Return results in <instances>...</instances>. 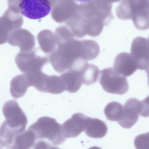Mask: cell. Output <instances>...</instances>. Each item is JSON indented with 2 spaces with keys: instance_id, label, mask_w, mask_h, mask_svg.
I'll return each mask as SVG.
<instances>
[{
  "instance_id": "6da1fadb",
  "label": "cell",
  "mask_w": 149,
  "mask_h": 149,
  "mask_svg": "<svg viewBox=\"0 0 149 149\" xmlns=\"http://www.w3.org/2000/svg\"><path fill=\"white\" fill-rule=\"evenodd\" d=\"M33 132L36 138L34 149H55L66 138L61 125L54 119L48 116L39 118L29 128Z\"/></svg>"
},
{
  "instance_id": "7a4b0ae2",
  "label": "cell",
  "mask_w": 149,
  "mask_h": 149,
  "mask_svg": "<svg viewBox=\"0 0 149 149\" xmlns=\"http://www.w3.org/2000/svg\"><path fill=\"white\" fill-rule=\"evenodd\" d=\"M57 45L49 60L54 70L61 73L70 69L74 61L81 58V41L73 38Z\"/></svg>"
},
{
  "instance_id": "3957f363",
  "label": "cell",
  "mask_w": 149,
  "mask_h": 149,
  "mask_svg": "<svg viewBox=\"0 0 149 149\" xmlns=\"http://www.w3.org/2000/svg\"><path fill=\"white\" fill-rule=\"evenodd\" d=\"M116 13L122 20L132 19L136 28L144 30L149 28V0H122Z\"/></svg>"
},
{
  "instance_id": "277c9868",
  "label": "cell",
  "mask_w": 149,
  "mask_h": 149,
  "mask_svg": "<svg viewBox=\"0 0 149 149\" xmlns=\"http://www.w3.org/2000/svg\"><path fill=\"white\" fill-rule=\"evenodd\" d=\"M99 78L100 84L107 93L122 95L128 90L129 86L126 77L118 73L113 68L101 70Z\"/></svg>"
},
{
  "instance_id": "5b68a950",
  "label": "cell",
  "mask_w": 149,
  "mask_h": 149,
  "mask_svg": "<svg viewBox=\"0 0 149 149\" xmlns=\"http://www.w3.org/2000/svg\"><path fill=\"white\" fill-rule=\"evenodd\" d=\"M146 99L141 101L135 98L128 99L123 106V117L118 122V124L124 128L129 129L137 122L139 115L144 117H148V105Z\"/></svg>"
},
{
  "instance_id": "8992f818",
  "label": "cell",
  "mask_w": 149,
  "mask_h": 149,
  "mask_svg": "<svg viewBox=\"0 0 149 149\" xmlns=\"http://www.w3.org/2000/svg\"><path fill=\"white\" fill-rule=\"evenodd\" d=\"M34 49L29 52H20L15 58V63L20 71L24 73H36L42 71L43 66L49 62L47 56L36 54Z\"/></svg>"
},
{
  "instance_id": "52a82bcc",
  "label": "cell",
  "mask_w": 149,
  "mask_h": 149,
  "mask_svg": "<svg viewBox=\"0 0 149 149\" xmlns=\"http://www.w3.org/2000/svg\"><path fill=\"white\" fill-rule=\"evenodd\" d=\"M2 112L6 118L5 121L9 126L20 133L24 131L27 118L17 101L11 100L6 102L3 107Z\"/></svg>"
},
{
  "instance_id": "ba28073f",
  "label": "cell",
  "mask_w": 149,
  "mask_h": 149,
  "mask_svg": "<svg viewBox=\"0 0 149 149\" xmlns=\"http://www.w3.org/2000/svg\"><path fill=\"white\" fill-rule=\"evenodd\" d=\"M19 8L23 16L33 19L44 17L52 10L49 0H22Z\"/></svg>"
},
{
  "instance_id": "9c48e42d",
  "label": "cell",
  "mask_w": 149,
  "mask_h": 149,
  "mask_svg": "<svg viewBox=\"0 0 149 149\" xmlns=\"http://www.w3.org/2000/svg\"><path fill=\"white\" fill-rule=\"evenodd\" d=\"M23 24L20 13L8 8L0 17V45L7 42L10 34L20 28Z\"/></svg>"
},
{
  "instance_id": "30bf717a",
  "label": "cell",
  "mask_w": 149,
  "mask_h": 149,
  "mask_svg": "<svg viewBox=\"0 0 149 149\" xmlns=\"http://www.w3.org/2000/svg\"><path fill=\"white\" fill-rule=\"evenodd\" d=\"M148 39L138 37L133 40L131 45V54L135 61L138 69L145 70L148 73L149 64Z\"/></svg>"
},
{
  "instance_id": "8fae6325",
  "label": "cell",
  "mask_w": 149,
  "mask_h": 149,
  "mask_svg": "<svg viewBox=\"0 0 149 149\" xmlns=\"http://www.w3.org/2000/svg\"><path fill=\"white\" fill-rule=\"evenodd\" d=\"M91 118L81 113H76L61 125L64 136L68 138L77 136L86 128Z\"/></svg>"
},
{
  "instance_id": "7c38bea8",
  "label": "cell",
  "mask_w": 149,
  "mask_h": 149,
  "mask_svg": "<svg viewBox=\"0 0 149 149\" xmlns=\"http://www.w3.org/2000/svg\"><path fill=\"white\" fill-rule=\"evenodd\" d=\"M8 41L13 46L19 47L21 52H30L35 45L34 36L23 29L19 28L13 31L9 36Z\"/></svg>"
},
{
  "instance_id": "4fadbf2b",
  "label": "cell",
  "mask_w": 149,
  "mask_h": 149,
  "mask_svg": "<svg viewBox=\"0 0 149 149\" xmlns=\"http://www.w3.org/2000/svg\"><path fill=\"white\" fill-rule=\"evenodd\" d=\"M113 69L118 73L127 77L138 69L136 62L130 53L123 52L115 58Z\"/></svg>"
},
{
  "instance_id": "5bb4252c",
  "label": "cell",
  "mask_w": 149,
  "mask_h": 149,
  "mask_svg": "<svg viewBox=\"0 0 149 149\" xmlns=\"http://www.w3.org/2000/svg\"><path fill=\"white\" fill-rule=\"evenodd\" d=\"M39 91L53 94H59L65 90L64 82L60 76L45 74L37 89Z\"/></svg>"
},
{
  "instance_id": "9a60e30c",
  "label": "cell",
  "mask_w": 149,
  "mask_h": 149,
  "mask_svg": "<svg viewBox=\"0 0 149 149\" xmlns=\"http://www.w3.org/2000/svg\"><path fill=\"white\" fill-rule=\"evenodd\" d=\"M76 70L81 74L82 84L90 85L97 82L99 74V69L95 65L88 63L87 61L83 62Z\"/></svg>"
},
{
  "instance_id": "2e32d148",
  "label": "cell",
  "mask_w": 149,
  "mask_h": 149,
  "mask_svg": "<svg viewBox=\"0 0 149 149\" xmlns=\"http://www.w3.org/2000/svg\"><path fill=\"white\" fill-rule=\"evenodd\" d=\"M60 77L65 85V90L70 93L77 92L82 84L80 73L78 70H68L64 72Z\"/></svg>"
},
{
  "instance_id": "e0dca14e",
  "label": "cell",
  "mask_w": 149,
  "mask_h": 149,
  "mask_svg": "<svg viewBox=\"0 0 149 149\" xmlns=\"http://www.w3.org/2000/svg\"><path fill=\"white\" fill-rule=\"evenodd\" d=\"M30 87L27 78L24 73L15 77L10 82V91L12 96L17 99L24 96Z\"/></svg>"
},
{
  "instance_id": "ac0fdd59",
  "label": "cell",
  "mask_w": 149,
  "mask_h": 149,
  "mask_svg": "<svg viewBox=\"0 0 149 149\" xmlns=\"http://www.w3.org/2000/svg\"><path fill=\"white\" fill-rule=\"evenodd\" d=\"M36 141L33 131L28 128L17 135L14 140L12 149H28L33 147Z\"/></svg>"
},
{
  "instance_id": "d6986e66",
  "label": "cell",
  "mask_w": 149,
  "mask_h": 149,
  "mask_svg": "<svg viewBox=\"0 0 149 149\" xmlns=\"http://www.w3.org/2000/svg\"><path fill=\"white\" fill-rule=\"evenodd\" d=\"M107 129V127L104 122L97 118H91L84 131L90 137L100 138L106 135Z\"/></svg>"
},
{
  "instance_id": "ffe728a7",
  "label": "cell",
  "mask_w": 149,
  "mask_h": 149,
  "mask_svg": "<svg viewBox=\"0 0 149 149\" xmlns=\"http://www.w3.org/2000/svg\"><path fill=\"white\" fill-rule=\"evenodd\" d=\"M37 39L42 50L45 53L52 52L57 45L55 36L49 30H44L38 34Z\"/></svg>"
},
{
  "instance_id": "44dd1931",
  "label": "cell",
  "mask_w": 149,
  "mask_h": 149,
  "mask_svg": "<svg viewBox=\"0 0 149 149\" xmlns=\"http://www.w3.org/2000/svg\"><path fill=\"white\" fill-rule=\"evenodd\" d=\"M19 133L4 121L0 127V146L6 148L12 149L15 138Z\"/></svg>"
},
{
  "instance_id": "7402d4cb",
  "label": "cell",
  "mask_w": 149,
  "mask_h": 149,
  "mask_svg": "<svg viewBox=\"0 0 149 149\" xmlns=\"http://www.w3.org/2000/svg\"><path fill=\"white\" fill-rule=\"evenodd\" d=\"M81 41V58L86 61L95 59L100 52V47L97 43L91 40H83Z\"/></svg>"
},
{
  "instance_id": "603a6c76",
  "label": "cell",
  "mask_w": 149,
  "mask_h": 149,
  "mask_svg": "<svg viewBox=\"0 0 149 149\" xmlns=\"http://www.w3.org/2000/svg\"><path fill=\"white\" fill-rule=\"evenodd\" d=\"M104 112L108 120L118 122L124 115L123 106L119 102H112L106 105Z\"/></svg>"
},
{
  "instance_id": "cb8c5ba5",
  "label": "cell",
  "mask_w": 149,
  "mask_h": 149,
  "mask_svg": "<svg viewBox=\"0 0 149 149\" xmlns=\"http://www.w3.org/2000/svg\"><path fill=\"white\" fill-rule=\"evenodd\" d=\"M145 134L140 135L138 136L135 139L134 144L136 148L146 146V144L148 143V137H146V135L144 137Z\"/></svg>"
},
{
  "instance_id": "d4e9b609",
  "label": "cell",
  "mask_w": 149,
  "mask_h": 149,
  "mask_svg": "<svg viewBox=\"0 0 149 149\" xmlns=\"http://www.w3.org/2000/svg\"><path fill=\"white\" fill-rule=\"evenodd\" d=\"M22 0H7L8 8L15 12L20 13L19 6Z\"/></svg>"
},
{
  "instance_id": "484cf974",
  "label": "cell",
  "mask_w": 149,
  "mask_h": 149,
  "mask_svg": "<svg viewBox=\"0 0 149 149\" xmlns=\"http://www.w3.org/2000/svg\"><path fill=\"white\" fill-rule=\"evenodd\" d=\"M75 3L80 5H84L91 2L93 0H73Z\"/></svg>"
},
{
  "instance_id": "4316f807",
  "label": "cell",
  "mask_w": 149,
  "mask_h": 149,
  "mask_svg": "<svg viewBox=\"0 0 149 149\" xmlns=\"http://www.w3.org/2000/svg\"><path fill=\"white\" fill-rule=\"evenodd\" d=\"M107 3H110L112 4L113 3L116 2H118L120 1H121L122 0H104Z\"/></svg>"
}]
</instances>
